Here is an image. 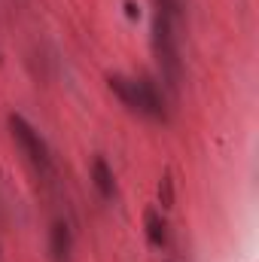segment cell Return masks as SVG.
Instances as JSON below:
<instances>
[{
	"instance_id": "5",
	"label": "cell",
	"mask_w": 259,
	"mask_h": 262,
	"mask_svg": "<svg viewBox=\"0 0 259 262\" xmlns=\"http://www.w3.org/2000/svg\"><path fill=\"white\" fill-rule=\"evenodd\" d=\"M89 177H92V186L98 189V195L101 198H107V201L116 198V177H113V168L107 165L104 156H95V159H92Z\"/></svg>"
},
{
	"instance_id": "7",
	"label": "cell",
	"mask_w": 259,
	"mask_h": 262,
	"mask_svg": "<svg viewBox=\"0 0 259 262\" xmlns=\"http://www.w3.org/2000/svg\"><path fill=\"white\" fill-rule=\"evenodd\" d=\"M143 232H146V241L153 247H165L168 244V223H165L162 210H156V207L143 210Z\"/></svg>"
},
{
	"instance_id": "2",
	"label": "cell",
	"mask_w": 259,
	"mask_h": 262,
	"mask_svg": "<svg viewBox=\"0 0 259 262\" xmlns=\"http://www.w3.org/2000/svg\"><path fill=\"white\" fill-rule=\"evenodd\" d=\"M6 125H9V134H12L15 146L25 152V159H28L40 174H49V171H52V152H49V143L40 137V131L34 128L21 113H9V116H6Z\"/></svg>"
},
{
	"instance_id": "1",
	"label": "cell",
	"mask_w": 259,
	"mask_h": 262,
	"mask_svg": "<svg viewBox=\"0 0 259 262\" xmlns=\"http://www.w3.org/2000/svg\"><path fill=\"white\" fill-rule=\"evenodd\" d=\"M177 28H180V15H171L165 9L153 6V52L162 70V79L177 92L183 64H180V46H177Z\"/></svg>"
},
{
	"instance_id": "4",
	"label": "cell",
	"mask_w": 259,
	"mask_h": 262,
	"mask_svg": "<svg viewBox=\"0 0 259 262\" xmlns=\"http://www.w3.org/2000/svg\"><path fill=\"white\" fill-rule=\"evenodd\" d=\"M49 256L52 262H70L73 259V235L64 220H55L49 226Z\"/></svg>"
},
{
	"instance_id": "8",
	"label": "cell",
	"mask_w": 259,
	"mask_h": 262,
	"mask_svg": "<svg viewBox=\"0 0 259 262\" xmlns=\"http://www.w3.org/2000/svg\"><path fill=\"white\" fill-rule=\"evenodd\" d=\"M159 204H162V210H171L174 207V180H171L168 171L159 180Z\"/></svg>"
},
{
	"instance_id": "3",
	"label": "cell",
	"mask_w": 259,
	"mask_h": 262,
	"mask_svg": "<svg viewBox=\"0 0 259 262\" xmlns=\"http://www.w3.org/2000/svg\"><path fill=\"white\" fill-rule=\"evenodd\" d=\"M137 98H140V116L146 119H156V122H165L168 119V107H165V98L159 92V85L149 79V76H137Z\"/></svg>"
},
{
	"instance_id": "6",
	"label": "cell",
	"mask_w": 259,
	"mask_h": 262,
	"mask_svg": "<svg viewBox=\"0 0 259 262\" xmlns=\"http://www.w3.org/2000/svg\"><path fill=\"white\" fill-rule=\"evenodd\" d=\"M107 89L128 107L131 113L140 110V98H137V76H122V73H110L107 76Z\"/></svg>"
}]
</instances>
